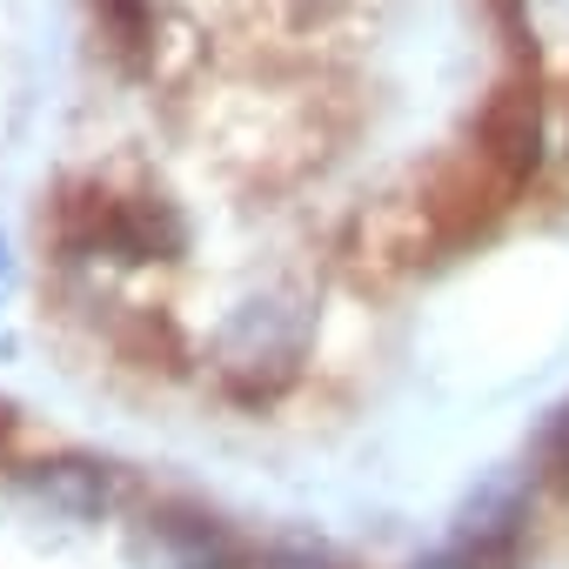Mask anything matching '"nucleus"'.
I'll return each mask as SVG.
<instances>
[{
	"label": "nucleus",
	"instance_id": "39448f33",
	"mask_svg": "<svg viewBox=\"0 0 569 569\" xmlns=\"http://www.w3.org/2000/svg\"><path fill=\"white\" fill-rule=\"evenodd\" d=\"M529 462H536V476H562L569 482V396L542 416V429L529 442Z\"/></svg>",
	"mask_w": 569,
	"mask_h": 569
},
{
	"label": "nucleus",
	"instance_id": "f257e3e1",
	"mask_svg": "<svg viewBox=\"0 0 569 569\" xmlns=\"http://www.w3.org/2000/svg\"><path fill=\"white\" fill-rule=\"evenodd\" d=\"M302 349H309V316L302 309H289V302H241L234 316H228V329H221V342H214V356H221V376H296V362H302Z\"/></svg>",
	"mask_w": 569,
	"mask_h": 569
},
{
	"label": "nucleus",
	"instance_id": "20e7f679",
	"mask_svg": "<svg viewBox=\"0 0 569 569\" xmlns=\"http://www.w3.org/2000/svg\"><path fill=\"white\" fill-rule=\"evenodd\" d=\"M248 569H349L322 536H309V529H268V536H254L248 542Z\"/></svg>",
	"mask_w": 569,
	"mask_h": 569
},
{
	"label": "nucleus",
	"instance_id": "7ed1b4c3",
	"mask_svg": "<svg viewBox=\"0 0 569 569\" xmlns=\"http://www.w3.org/2000/svg\"><path fill=\"white\" fill-rule=\"evenodd\" d=\"M28 489L61 509V516H81V522H101L128 502V476L114 462H88V456H61V462H41L28 469Z\"/></svg>",
	"mask_w": 569,
	"mask_h": 569
},
{
	"label": "nucleus",
	"instance_id": "f03ea898",
	"mask_svg": "<svg viewBox=\"0 0 569 569\" xmlns=\"http://www.w3.org/2000/svg\"><path fill=\"white\" fill-rule=\"evenodd\" d=\"M154 542H161V556L174 569H248V542L254 536H234L201 502H161L154 509Z\"/></svg>",
	"mask_w": 569,
	"mask_h": 569
},
{
	"label": "nucleus",
	"instance_id": "423d86ee",
	"mask_svg": "<svg viewBox=\"0 0 569 569\" xmlns=\"http://www.w3.org/2000/svg\"><path fill=\"white\" fill-rule=\"evenodd\" d=\"M0 281H8V248H0Z\"/></svg>",
	"mask_w": 569,
	"mask_h": 569
}]
</instances>
